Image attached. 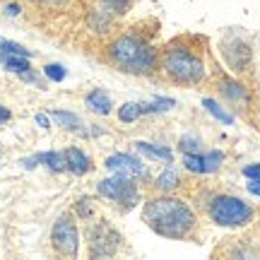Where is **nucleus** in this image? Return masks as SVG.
Returning a JSON list of instances; mask_svg holds the SVG:
<instances>
[{
	"mask_svg": "<svg viewBox=\"0 0 260 260\" xmlns=\"http://www.w3.org/2000/svg\"><path fill=\"white\" fill-rule=\"evenodd\" d=\"M37 161H44L51 171H65V169H68L65 154H60V152H44V154H37Z\"/></svg>",
	"mask_w": 260,
	"mask_h": 260,
	"instance_id": "nucleus-13",
	"label": "nucleus"
},
{
	"mask_svg": "<svg viewBox=\"0 0 260 260\" xmlns=\"http://www.w3.org/2000/svg\"><path fill=\"white\" fill-rule=\"evenodd\" d=\"M5 121H10V111L0 104V123H5Z\"/></svg>",
	"mask_w": 260,
	"mask_h": 260,
	"instance_id": "nucleus-27",
	"label": "nucleus"
},
{
	"mask_svg": "<svg viewBox=\"0 0 260 260\" xmlns=\"http://www.w3.org/2000/svg\"><path fill=\"white\" fill-rule=\"evenodd\" d=\"M135 147L142 152V154H147L152 159H161V161H167L171 164V159H174V152L169 147H159V145H152V142H135Z\"/></svg>",
	"mask_w": 260,
	"mask_h": 260,
	"instance_id": "nucleus-12",
	"label": "nucleus"
},
{
	"mask_svg": "<svg viewBox=\"0 0 260 260\" xmlns=\"http://www.w3.org/2000/svg\"><path fill=\"white\" fill-rule=\"evenodd\" d=\"M87 106H89L94 113L106 116V113L111 111V96L104 92V89H92V92L87 94Z\"/></svg>",
	"mask_w": 260,
	"mask_h": 260,
	"instance_id": "nucleus-11",
	"label": "nucleus"
},
{
	"mask_svg": "<svg viewBox=\"0 0 260 260\" xmlns=\"http://www.w3.org/2000/svg\"><path fill=\"white\" fill-rule=\"evenodd\" d=\"M99 193L104 198L113 200V203L123 205V207H133L140 200V190L135 186L133 176H128V174H116V176L102 181L99 183Z\"/></svg>",
	"mask_w": 260,
	"mask_h": 260,
	"instance_id": "nucleus-5",
	"label": "nucleus"
},
{
	"mask_svg": "<svg viewBox=\"0 0 260 260\" xmlns=\"http://www.w3.org/2000/svg\"><path fill=\"white\" fill-rule=\"evenodd\" d=\"M154 186H157L159 190H171V188H176V186H178V174H176V169L169 167L167 171H161Z\"/></svg>",
	"mask_w": 260,
	"mask_h": 260,
	"instance_id": "nucleus-14",
	"label": "nucleus"
},
{
	"mask_svg": "<svg viewBox=\"0 0 260 260\" xmlns=\"http://www.w3.org/2000/svg\"><path fill=\"white\" fill-rule=\"evenodd\" d=\"M243 176L251 178V181H260V164H251V167L243 169Z\"/></svg>",
	"mask_w": 260,
	"mask_h": 260,
	"instance_id": "nucleus-25",
	"label": "nucleus"
},
{
	"mask_svg": "<svg viewBox=\"0 0 260 260\" xmlns=\"http://www.w3.org/2000/svg\"><path fill=\"white\" fill-rule=\"evenodd\" d=\"M140 113H142V106H140V104H135V102H130V104H123V106H121L118 118H121L123 123H133Z\"/></svg>",
	"mask_w": 260,
	"mask_h": 260,
	"instance_id": "nucleus-19",
	"label": "nucleus"
},
{
	"mask_svg": "<svg viewBox=\"0 0 260 260\" xmlns=\"http://www.w3.org/2000/svg\"><path fill=\"white\" fill-rule=\"evenodd\" d=\"M8 12H10V15H17L19 8H17V5H8Z\"/></svg>",
	"mask_w": 260,
	"mask_h": 260,
	"instance_id": "nucleus-30",
	"label": "nucleus"
},
{
	"mask_svg": "<svg viewBox=\"0 0 260 260\" xmlns=\"http://www.w3.org/2000/svg\"><path fill=\"white\" fill-rule=\"evenodd\" d=\"M224 154L222 152H210V154H195V152H183V164H186L188 171L193 174H210L222 164Z\"/></svg>",
	"mask_w": 260,
	"mask_h": 260,
	"instance_id": "nucleus-8",
	"label": "nucleus"
},
{
	"mask_svg": "<svg viewBox=\"0 0 260 260\" xmlns=\"http://www.w3.org/2000/svg\"><path fill=\"white\" fill-rule=\"evenodd\" d=\"M198 147H200L198 138H183L181 140V149H183V152H195Z\"/></svg>",
	"mask_w": 260,
	"mask_h": 260,
	"instance_id": "nucleus-24",
	"label": "nucleus"
},
{
	"mask_svg": "<svg viewBox=\"0 0 260 260\" xmlns=\"http://www.w3.org/2000/svg\"><path fill=\"white\" fill-rule=\"evenodd\" d=\"M210 217L219 226H243L251 222L253 210L248 203L234 195H217L210 203Z\"/></svg>",
	"mask_w": 260,
	"mask_h": 260,
	"instance_id": "nucleus-4",
	"label": "nucleus"
},
{
	"mask_svg": "<svg viewBox=\"0 0 260 260\" xmlns=\"http://www.w3.org/2000/svg\"><path fill=\"white\" fill-rule=\"evenodd\" d=\"M65 161H68V169H70L73 174H77V176H82V174H87V171L92 169L89 157L84 154L82 149H77V147L65 149Z\"/></svg>",
	"mask_w": 260,
	"mask_h": 260,
	"instance_id": "nucleus-10",
	"label": "nucleus"
},
{
	"mask_svg": "<svg viewBox=\"0 0 260 260\" xmlns=\"http://www.w3.org/2000/svg\"><path fill=\"white\" fill-rule=\"evenodd\" d=\"M53 118H56L63 128H70V130H77L80 128V118L75 116V113H68V111H53L51 113Z\"/></svg>",
	"mask_w": 260,
	"mask_h": 260,
	"instance_id": "nucleus-20",
	"label": "nucleus"
},
{
	"mask_svg": "<svg viewBox=\"0 0 260 260\" xmlns=\"http://www.w3.org/2000/svg\"><path fill=\"white\" fill-rule=\"evenodd\" d=\"M34 3H44V5H60V3H68V0H34Z\"/></svg>",
	"mask_w": 260,
	"mask_h": 260,
	"instance_id": "nucleus-29",
	"label": "nucleus"
},
{
	"mask_svg": "<svg viewBox=\"0 0 260 260\" xmlns=\"http://www.w3.org/2000/svg\"><path fill=\"white\" fill-rule=\"evenodd\" d=\"M51 243L60 255H77V248H80V234H77V226H75L73 217H58V222L53 224V232H51Z\"/></svg>",
	"mask_w": 260,
	"mask_h": 260,
	"instance_id": "nucleus-6",
	"label": "nucleus"
},
{
	"mask_svg": "<svg viewBox=\"0 0 260 260\" xmlns=\"http://www.w3.org/2000/svg\"><path fill=\"white\" fill-rule=\"evenodd\" d=\"M248 193H253V195H258L260 198V181H251V183H248Z\"/></svg>",
	"mask_w": 260,
	"mask_h": 260,
	"instance_id": "nucleus-26",
	"label": "nucleus"
},
{
	"mask_svg": "<svg viewBox=\"0 0 260 260\" xmlns=\"http://www.w3.org/2000/svg\"><path fill=\"white\" fill-rule=\"evenodd\" d=\"M118 234L113 232V226L106 222H99L96 226L89 229V255L92 258H109L118 248Z\"/></svg>",
	"mask_w": 260,
	"mask_h": 260,
	"instance_id": "nucleus-7",
	"label": "nucleus"
},
{
	"mask_svg": "<svg viewBox=\"0 0 260 260\" xmlns=\"http://www.w3.org/2000/svg\"><path fill=\"white\" fill-rule=\"evenodd\" d=\"M142 219L149 229L167 239H186L195 229V214L178 198H157L145 205Z\"/></svg>",
	"mask_w": 260,
	"mask_h": 260,
	"instance_id": "nucleus-1",
	"label": "nucleus"
},
{
	"mask_svg": "<svg viewBox=\"0 0 260 260\" xmlns=\"http://www.w3.org/2000/svg\"><path fill=\"white\" fill-rule=\"evenodd\" d=\"M37 123L41 125V128H48V116H44V113H39V116H37Z\"/></svg>",
	"mask_w": 260,
	"mask_h": 260,
	"instance_id": "nucleus-28",
	"label": "nucleus"
},
{
	"mask_svg": "<svg viewBox=\"0 0 260 260\" xmlns=\"http://www.w3.org/2000/svg\"><path fill=\"white\" fill-rule=\"evenodd\" d=\"M106 169H111L116 174H128V176H142L145 174L142 161L133 154H111L106 159Z\"/></svg>",
	"mask_w": 260,
	"mask_h": 260,
	"instance_id": "nucleus-9",
	"label": "nucleus"
},
{
	"mask_svg": "<svg viewBox=\"0 0 260 260\" xmlns=\"http://www.w3.org/2000/svg\"><path fill=\"white\" fill-rule=\"evenodd\" d=\"M106 3V8H111L113 12H125L130 5V0H104Z\"/></svg>",
	"mask_w": 260,
	"mask_h": 260,
	"instance_id": "nucleus-23",
	"label": "nucleus"
},
{
	"mask_svg": "<svg viewBox=\"0 0 260 260\" xmlns=\"http://www.w3.org/2000/svg\"><path fill=\"white\" fill-rule=\"evenodd\" d=\"M0 53H3V56H24V58L31 56L29 48L19 46L15 41H5V39H0Z\"/></svg>",
	"mask_w": 260,
	"mask_h": 260,
	"instance_id": "nucleus-17",
	"label": "nucleus"
},
{
	"mask_svg": "<svg viewBox=\"0 0 260 260\" xmlns=\"http://www.w3.org/2000/svg\"><path fill=\"white\" fill-rule=\"evenodd\" d=\"M109 58L121 70L135 73V75L152 73L154 65H157L154 48L149 46L147 41L135 37V34H123V37L113 39L111 44H109Z\"/></svg>",
	"mask_w": 260,
	"mask_h": 260,
	"instance_id": "nucleus-2",
	"label": "nucleus"
},
{
	"mask_svg": "<svg viewBox=\"0 0 260 260\" xmlns=\"http://www.w3.org/2000/svg\"><path fill=\"white\" fill-rule=\"evenodd\" d=\"M44 73H46L48 80H53V82H63L65 80V68L63 65H58V63H51L44 68Z\"/></svg>",
	"mask_w": 260,
	"mask_h": 260,
	"instance_id": "nucleus-22",
	"label": "nucleus"
},
{
	"mask_svg": "<svg viewBox=\"0 0 260 260\" xmlns=\"http://www.w3.org/2000/svg\"><path fill=\"white\" fill-rule=\"evenodd\" d=\"M164 73L181 84H195L205 77L203 60L188 48H169L164 56Z\"/></svg>",
	"mask_w": 260,
	"mask_h": 260,
	"instance_id": "nucleus-3",
	"label": "nucleus"
},
{
	"mask_svg": "<svg viewBox=\"0 0 260 260\" xmlns=\"http://www.w3.org/2000/svg\"><path fill=\"white\" fill-rule=\"evenodd\" d=\"M3 60H5V68H8L10 73H24V70H29V60L24 56H3Z\"/></svg>",
	"mask_w": 260,
	"mask_h": 260,
	"instance_id": "nucleus-18",
	"label": "nucleus"
},
{
	"mask_svg": "<svg viewBox=\"0 0 260 260\" xmlns=\"http://www.w3.org/2000/svg\"><path fill=\"white\" fill-rule=\"evenodd\" d=\"M219 89H222V94L226 99H234V102H243V99H246V89H243L239 82H229V80H226V82H222Z\"/></svg>",
	"mask_w": 260,
	"mask_h": 260,
	"instance_id": "nucleus-16",
	"label": "nucleus"
},
{
	"mask_svg": "<svg viewBox=\"0 0 260 260\" xmlns=\"http://www.w3.org/2000/svg\"><path fill=\"white\" fill-rule=\"evenodd\" d=\"M142 106V104H140ZM174 106V99H157V102L152 104H145L142 106V113H157V111H167V109H171Z\"/></svg>",
	"mask_w": 260,
	"mask_h": 260,
	"instance_id": "nucleus-21",
	"label": "nucleus"
},
{
	"mask_svg": "<svg viewBox=\"0 0 260 260\" xmlns=\"http://www.w3.org/2000/svg\"><path fill=\"white\" fill-rule=\"evenodd\" d=\"M203 106H205V109H207L210 113H212V116L217 118V121L226 123V125H232V123H234V116H232V113H226V111H224V109H222V106H219L217 102H214V99H205Z\"/></svg>",
	"mask_w": 260,
	"mask_h": 260,
	"instance_id": "nucleus-15",
	"label": "nucleus"
}]
</instances>
